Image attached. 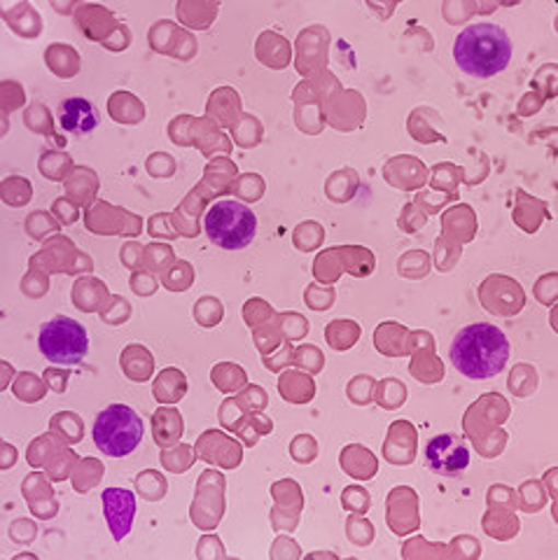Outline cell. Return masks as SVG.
<instances>
[{"instance_id": "obj_1", "label": "cell", "mask_w": 558, "mask_h": 560, "mask_svg": "<svg viewBox=\"0 0 558 560\" xmlns=\"http://www.w3.org/2000/svg\"><path fill=\"white\" fill-rule=\"evenodd\" d=\"M510 353V339L500 327L491 323H475L463 327L453 337L449 358L463 376L473 381H486L502 374Z\"/></svg>"}, {"instance_id": "obj_2", "label": "cell", "mask_w": 558, "mask_h": 560, "mask_svg": "<svg viewBox=\"0 0 558 560\" xmlns=\"http://www.w3.org/2000/svg\"><path fill=\"white\" fill-rule=\"evenodd\" d=\"M514 55L510 33L498 24L481 22L467 26L453 43V59L465 75L496 78L510 66Z\"/></svg>"}, {"instance_id": "obj_3", "label": "cell", "mask_w": 558, "mask_h": 560, "mask_svg": "<svg viewBox=\"0 0 558 560\" xmlns=\"http://www.w3.org/2000/svg\"><path fill=\"white\" fill-rule=\"evenodd\" d=\"M204 232L213 245L224 250H243L255 241L257 215L246 203L220 199L204 215Z\"/></svg>"}, {"instance_id": "obj_4", "label": "cell", "mask_w": 558, "mask_h": 560, "mask_svg": "<svg viewBox=\"0 0 558 560\" xmlns=\"http://www.w3.org/2000/svg\"><path fill=\"white\" fill-rule=\"evenodd\" d=\"M143 418L127 405H111L94 420V444L103 455L125 458L143 440Z\"/></svg>"}, {"instance_id": "obj_5", "label": "cell", "mask_w": 558, "mask_h": 560, "mask_svg": "<svg viewBox=\"0 0 558 560\" xmlns=\"http://www.w3.org/2000/svg\"><path fill=\"white\" fill-rule=\"evenodd\" d=\"M38 346L40 353L49 362L73 366L86 358L90 337H86V329L82 327V323L66 318V315H57V318H51L40 327Z\"/></svg>"}, {"instance_id": "obj_6", "label": "cell", "mask_w": 558, "mask_h": 560, "mask_svg": "<svg viewBox=\"0 0 558 560\" xmlns=\"http://www.w3.org/2000/svg\"><path fill=\"white\" fill-rule=\"evenodd\" d=\"M426 465L434 475H461L469 465V451L456 434H438L426 446Z\"/></svg>"}, {"instance_id": "obj_7", "label": "cell", "mask_w": 558, "mask_h": 560, "mask_svg": "<svg viewBox=\"0 0 558 560\" xmlns=\"http://www.w3.org/2000/svg\"><path fill=\"white\" fill-rule=\"evenodd\" d=\"M103 514H106L113 539L115 541L125 539L133 528V516H136V498L131 490H125V488L103 490Z\"/></svg>"}, {"instance_id": "obj_8", "label": "cell", "mask_w": 558, "mask_h": 560, "mask_svg": "<svg viewBox=\"0 0 558 560\" xmlns=\"http://www.w3.org/2000/svg\"><path fill=\"white\" fill-rule=\"evenodd\" d=\"M59 125L75 136L92 133L98 125L96 108L86 98H66L59 108Z\"/></svg>"}]
</instances>
